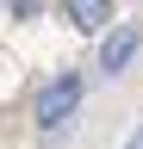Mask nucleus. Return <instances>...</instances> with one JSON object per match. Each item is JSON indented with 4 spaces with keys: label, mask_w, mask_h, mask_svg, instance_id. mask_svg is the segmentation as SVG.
Returning <instances> with one entry per match:
<instances>
[{
    "label": "nucleus",
    "mask_w": 143,
    "mask_h": 149,
    "mask_svg": "<svg viewBox=\"0 0 143 149\" xmlns=\"http://www.w3.org/2000/svg\"><path fill=\"white\" fill-rule=\"evenodd\" d=\"M38 6H44V0H13V13H19V19H31Z\"/></svg>",
    "instance_id": "obj_4"
},
{
    "label": "nucleus",
    "mask_w": 143,
    "mask_h": 149,
    "mask_svg": "<svg viewBox=\"0 0 143 149\" xmlns=\"http://www.w3.org/2000/svg\"><path fill=\"white\" fill-rule=\"evenodd\" d=\"M112 6L118 0H68V19H75V31H106L112 25Z\"/></svg>",
    "instance_id": "obj_3"
},
{
    "label": "nucleus",
    "mask_w": 143,
    "mask_h": 149,
    "mask_svg": "<svg viewBox=\"0 0 143 149\" xmlns=\"http://www.w3.org/2000/svg\"><path fill=\"white\" fill-rule=\"evenodd\" d=\"M81 106V74H50L38 93V130H62Z\"/></svg>",
    "instance_id": "obj_1"
},
{
    "label": "nucleus",
    "mask_w": 143,
    "mask_h": 149,
    "mask_svg": "<svg viewBox=\"0 0 143 149\" xmlns=\"http://www.w3.org/2000/svg\"><path fill=\"white\" fill-rule=\"evenodd\" d=\"M137 50H143V31H137V25H112V31H106V44H100V74H106V81H118V74L131 68Z\"/></svg>",
    "instance_id": "obj_2"
},
{
    "label": "nucleus",
    "mask_w": 143,
    "mask_h": 149,
    "mask_svg": "<svg viewBox=\"0 0 143 149\" xmlns=\"http://www.w3.org/2000/svg\"><path fill=\"white\" fill-rule=\"evenodd\" d=\"M124 149H143V130H137V137H131V143H124Z\"/></svg>",
    "instance_id": "obj_5"
}]
</instances>
